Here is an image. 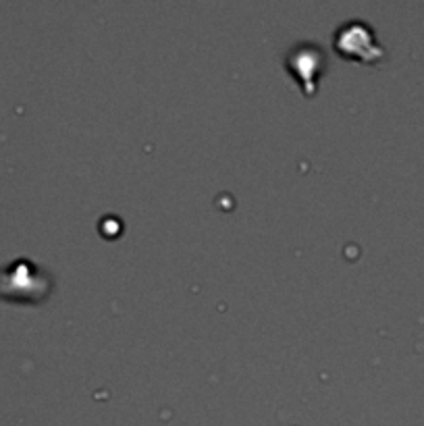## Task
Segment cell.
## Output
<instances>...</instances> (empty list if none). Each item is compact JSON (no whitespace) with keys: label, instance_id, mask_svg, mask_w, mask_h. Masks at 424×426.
I'll use <instances>...</instances> for the list:
<instances>
[{"label":"cell","instance_id":"7a4b0ae2","mask_svg":"<svg viewBox=\"0 0 424 426\" xmlns=\"http://www.w3.org/2000/svg\"><path fill=\"white\" fill-rule=\"evenodd\" d=\"M333 48L339 57L360 62H376L383 57V48L376 42L374 32L364 21H348L343 23L335 38Z\"/></svg>","mask_w":424,"mask_h":426},{"label":"cell","instance_id":"3957f363","mask_svg":"<svg viewBox=\"0 0 424 426\" xmlns=\"http://www.w3.org/2000/svg\"><path fill=\"white\" fill-rule=\"evenodd\" d=\"M285 67L294 75V79L300 83L306 96H312L318 88V77L324 73L327 67V57L324 50L318 44L303 42L294 46L287 57H285Z\"/></svg>","mask_w":424,"mask_h":426},{"label":"cell","instance_id":"6da1fadb","mask_svg":"<svg viewBox=\"0 0 424 426\" xmlns=\"http://www.w3.org/2000/svg\"><path fill=\"white\" fill-rule=\"evenodd\" d=\"M53 285L50 273L25 258L0 268V298H6L8 302L40 304L48 300Z\"/></svg>","mask_w":424,"mask_h":426}]
</instances>
